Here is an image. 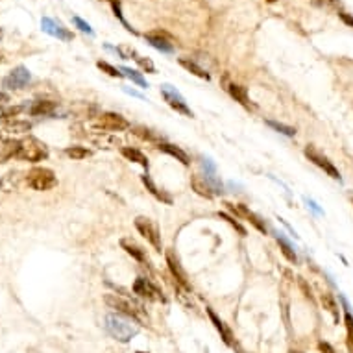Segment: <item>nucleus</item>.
I'll return each mask as SVG.
<instances>
[{
    "instance_id": "nucleus-1",
    "label": "nucleus",
    "mask_w": 353,
    "mask_h": 353,
    "mask_svg": "<svg viewBox=\"0 0 353 353\" xmlns=\"http://www.w3.org/2000/svg\"><path fill=\"white\" fill-rule=\"evenodd\" d=\"M104 301H106L107 307L115 309L119 315H124L128 318L135 320L137 324L140 325H148L150 324V318L146 315V311L143 309V305L137 303L135 300H128V298H122L119 294H106L104 296Z\"/></svg>"
},
{
    "instance_id": "nucleus-2",
    "label": "nucleus",
    "mask_w": 353,
    "mask_h": 353,
    "mask_svg": "<svg viewBox=\"0 0 353 353\" xmlns=\"http://www.w3.org/2000/svg\"><path fill=\"white\" fill-rule=\"evenodd\" d=\"M49 157V148L43 140H39L34 135H25L17 140V152L15 159L28 161V163H39Z\"/></svg>"
},
{
    "instance_id": "nucleus-3",
    "label": "nucleus",
    "mask_w": 353,
    "mask_h": 353,
    "mask_svg": "<svg viewBox=\"0 0 353 353\" xmlns=\"http://www.w3.org/2000/svg\"><path fill=\"white\" fill-rule=\"evenodd\" d=\"M106 327L109 331L113 339H116L119 342H130L137 333H139V327H137L135 320L128 318L124 315H107L106 316Z\"/></svg>"
},
{
    "instance_id": "nucleus-4",
    "label": "nucleus",
    "mask_w": 353,
    "mask_h": 353,
    "mask_svg": "<svg viewBox=\"0 0 353 353\" xmlns=\"http://www.w3.org/2000/svg\"><path fill=\"white\" fill-rule=\"evenodd\" d=\"M25 183L28 185L32 191H50L58 185V178L54 174V170L46 169V167H35V169L28 170L25 174Z\"/></svg>"
},
{
    "instance_id": "nucleus-5",
    "label": "nucleus",
    "mask_w": 353,
    "mask_h": 353,
    "mask_svg": "<svg viewBox=\"0 0 353 353\" xmlns=\"http://www.w3.org/2000/svg\"><path fill=\"white\" fill-rule=\"evenodd\" d=\"M191 185H193L194 193L203 196V198H209V200L215 198V194L222 193V185L215 179V176L194 174L193 178H191Z\"/></svg>"
},
{
    "instance_id": "nucleus-6",
    "label": "nucleus",
    "mask_w": 353,
    "mask_h": 353,
    "mask_svg": "<svg viewBox=\"0 0 353 353\" xmlns=\"http://www.w3.org/2000/svg\"><path fill=\"white\" fill-rule=\"evenodd\" d=\"M135 227H137V231H139L140 235H143V237H145L146 241L154 246L155 252H161V233H159V229H157V226L152 222L150 218L137 217L135 218Z\"/></svg>"
},
{
    "instance_id": "nucleus-7",
    "label": "nucleus",
    "mask_w": 353,
    "mask_h": 353,
    "mask_svg": "<svg viewBox=\"0 0 353 353\" xmlns=\"http://www.w3.org/2000/svg\"><path fill=\"white\" fill-rule=\"evenodd\" d=\"M30 80H32L30 70L26 67H22V65H19L2 80V85L6 89H10V91H20V89H25L28 85Z\"/></svg>"
},
{
    "instance_id": "nucleus-8",
    "label": "nucleus",
    "mask_w": 353,
    "mask_h": 353,
    "mask_svg": "<svg viewBox=\"0 0 353 353\" xmlns=\"http://www.w3.org/2000/svg\"><path fill=\"white\" fill-rule=\"evenodd\" d=\"M133 292L139 294L140 298H145L148 301H164V296L157 285H154L150 279L146 277H137L133 283Z\"/></svg>"
},
{
    "instance_id": "nucleus-9",
    "label": "nucleus",
    "mask_w": 353,
    "mask_h": 353,
    "mask_svg": "<svg viewBox=\"0 0 353 353\" xmlns=\"http://www.w3.org/2000/svg\"><path fill=\"white\" fill-rule=\"evenodd\" d=\"M97 126L104 131H124L130 130V122L119 113H102L97 119Z\"/></svg>"
},
{
    "instance_id": "nucleus-10",
    "label": "nucleus",
    "mask_w": 353,
    "mask_h": 353,
    "mask_svg": "<svg viewBox=\"0 0 353 353\" xmlns=\"http://www.w3.org/2000/svg\"><path fill=\"white\" fill-rule=\"evenodd\" d=\"M161 95H163L164 102H167L172 109H176V111L181 113V115H185V116H193V111L189 109L187 102L183 100V97H181L176 89H172V85H161Z\"/></svg>"
},
{
    "instance_id": "nucleus-11",
    "label": "nucleus",
    "mask_w": 353,
    "mask_h": 353,
    "mask_svg": "<svg viewBox=\"0 0 353 353\" xmlns=\"http://www.w3.org/2000/svg\"><path fill=\"white\" fill-rule=\"evenodd\" d=\"M305 155H307V157H309V161H313L316 167H320V169L324 170L327 176H331L333 179H340L339 170L335 169V164L331 163V161H329L324 154H320L315 146H307V148H305Z\"/></svg>"
},
{
    "instance_id": "nucleus-12",
    "label": "nucleus",
    "mask_w": 353,
    "mask_h": 353,
    "mask_svg": "<svg viewBox=\"0 0 353 353\" xmlns=\"http://www.w3.org/2000/svg\"><path fill=\"white\" fill-rule=\"evenodd\" d=\"M145 37L154 49L161 50V52H172V50H174V37H172L169 32H164V30L148 32Z\"/></svg>"
},
{
    "instance_id": "nucleus-13",
    "label": "nucleus",
    "mask_w": 353,
    "mask_h": 353,
    "mask_svg": "<svg viewBox=\"0 0 353 353\" xmlns=\"http://www.w3.org/2000/svg\"><path fill=\"white\" fill-rule=\"evenodd\" d=\"M227 205V209L231 211L233 215L237 218H244V220H248V222L252 224L253 227H255L257 231H261V233H266V226H265V222H263L261 218L257 217L253 211H250V209L246 207V205H242V203H226Z\"/></svg>"
},
{
    "instance_id": "nucleus-14",
    "label": "nucleus",
    "mask_w": 353,
    "mask_h": 353,
    "mask_svg": "<svg viewBox=\"0 0 353 353\" xmlns=\"http://www.w3.org/2000/svg\"><path fill=\"white\" fill-rule=\"evenodd\" d=\"M41 26H43V30L49 35L61 39V41H70V39L74 37L73 32H68V30L65 28L63 25H61V22L50 19V17H43V20H41Z\"/></svg>"
},
{
    "instance_id": "nucleus-15",
    "label": "nucleus",
    "mask_w": 353,
    "mask_h": 353,
    "mask_svg": "<svg viewBox=\"0 0 353 353\" xmlns=\"http://www.w3.org/2000/svg\"><path fill=\"white\" fill-rule=\"evenodd\" d=\"M167 266H169V270H170V274H172V277L178 281V285L183 287L185 290H191L189 281H187V274H185V270L181 268L179 261L174 257V253H170V252L167 253Z\"/></svg>"
},
{
    "instance_id": "nucleus-16",
    "label": "nucleus",
    "mask_w": 353,
    "mask_h": 353,
    "mask_svg": "<svg viewBox=\"0 0 353 353\" xmlns=\"http://www.w3.org/2000/svg\"><path fill=\"white\" fill-rule=\"evenodd\" d=\"M121 246H122V250H124L128 255L133 257L137 263H148V257L145 255V250H143L135 241H131V239H122Z\"/></svg>"
},
{
    "instance_id": "nucleus-17",
    "label": "nucleus",
    "mask_w": 353,
    "mask_h": 353,
    "mask_svg": "<svg viewBox=\"0 0 353 353\" xmlns=\"http://www.w3.org/2000/svg\"><path fill=\"white\" fill-rule=\"evenodd\" d=\"M226 91L231 95V98H235V102H239V104H242V106L250 107V97H248L246 87H242V85H239V83H235V82H227L226 83Z\"/></svg>"
},
{
    "instance_id": "nucleus-18",
    "label": "nucleus",
    "mask_w": 353,
    "mask_h": 353,
    "mask_svg": "<svg viewBox=\"0 0 353 353\" xmlns=\"http://www.w3.org/2000/svg\"><path fill=\"white\" fill-rule=\"evenodd\" d=\"M161 152H164V154H169V155H172V157H176V159L179 161L181 164H191V157L187 155V152H183L179 146H176V145H169V143H159V146H157Z\"/></svg>"
},
{
    "instance_id": "nucleus-19",
    "label": "nucleus",
    "mask_w": 353,
    "mask_h": 353,
    "mask_svg": "<svg viewBox=\"0 0 353 353\" xmlns=\"http://www.w3.org/2000/svg\"><path fill=\"white\" fill-rule=\"evenodd\" d=\"M207 315H209V318H211V322H213L215 329H217L218 333H220V337H222L224 342H226L227 346H231V344H233V335H231V331H229V327H227V325L224 324L222 320H220L217 315H215L213 309H207Z\"/></svg>"
},
{
    "instance_id": "nucleus-20",
    "label": "nucleus",
    "mask_w": 353,
    "mask_h": 353,
    "mask_svg": "<svg viewBox=\"0 0 353 353\" xmlns=\"http://www.w3.org/2000/svg\"><path fill=\"white\" fill-rule=\"evenodd\" d=\"M25 111V107H6L0 106V130H4L8 124L19 119L20 113Z\"/></svg>"
},
{
    "instance_id": "nucleus-21",
    "label": "nucleus",
    "mask_w": 353,
    "mask_h": 353,
    "mask_svg": "<svg viewBox=\"0 0 353 353\" xmlns=\"http://www.w3.org/2000/svg\"><path fill=\"white\" fill-rule=\"evenodd\" d=\"M56 109V104L49 100H35L32 106H26L25 111H28L30 115H50Z\"/></svg>"
},
{
    "instance_id": "nucleus-22",
    "label": "nucleus",
    "mask_w": 353,
    "mask_h": 353,
    "mask_svg": "<svg viewBox=\"0 0 353 353\" xmlns=\"http://www.w3.org/2000/svg\"><path fill=\"white\" fill-rule=\"evenodd\" d=\"M20 179H25V176L20 174V172H8V174L2 178V181H0V187H2V191L4 193H11V191H17L20 185Z\"/></svg>"
},
{
    "instance_id": "nucleus-23",
    "label": "nucleus",
    "mask_w": 353,
    "mask_h": 353,
    "mask_svg": "<svg viewBox=\"0 0 353 353\" xmlns=\"http://www.w3.org/2000/svg\"><path fill=\"white\" fill-rule=\"evenodd\" d=\"M122 155L126 157V159L133 161V163L140 164V167H145V169H148V157H146L145 154L140 150H137V148H130V146H124L122 148Z\"/></svg>"
},
{
    "instance_id": "nucleus-24",
    "label": "nucleus",
    "mask_w": 353,
    "mask_h": 353,
    "mask_svg": "<svg viewBox=\"0 0 353 353\" xmlns=\"http://www.w3.org/2000/svg\"><path fill=\"white\" fill-rule=\"evenodd\" d=\"M178 61H179V65H181V67H183V68H187V70H189L191 74H194V76L202 78V80H209V74L205 73V68H202L198 63H194L193 59L179 58Z\"/></svg>"
},
{
    "instance_id": "nucleus-25",
    "label": "nucleus",
    "mask_w": 353,
    "mask_h": 353,
    "mask_svg": "<svg viewBox=\"0 0 353 353\" xmlns=\"http://www.w3.org/2000/svg\"><path fill=\"white\" fill-rule=\"evenodd\" d=\"M277 244H279V250H281V253L285 255L287 261L292 263V265H296V263H298V255H296L294 248L290 246V242L287 241L285 237H281V235H277Z\"/></svg>"
},
{
    "instance_id": "nucleus-26",
    "label": "nucleus",
    "mask_w": 353,
    "mask_h": 353,
    "mask_svg": "<svg viewBox=\"0 0 353 353\" xmlns=\"http://www.w3.org/2000/svg\"><path fill=\"white\" fill-rule=\"evenodd\" d=\"M65 155H68V157L74 161H80V159L89 157V155H91V150H87L85 146H68V148H65Z\"/></svg>"
},
{
    "instance_id": "nucleus-27",
    "label": "nucleus",
    "mask_w": 353,
    "mask_h": 353,
    "mask_svg": "<svg viewBox=\"0 0 353 353\" xmlns=\"http://www.w3.org/2000/svg\"><path fill=\"white\" fill-rule=\"evenodd\" d=\"M322 305H324V309H327L331 315H333L335 322H339V305H337V301H335V298L331 294H327V292H324L322 294Z\"/></svg>"
},
{
    "instance_id": "nucleus-28",
    "label": "nucleus",
    "mask_w": 353,
    "mask_h": 353,
    "mask_svg": "<svg viewBox=\"0 0 353 353\" xmlns=\"http://www.w3.org/2000/svg\"><path fill=\"white\" fill-rule=\"evenodd\" d=\"M143 183L146 185V189L150 191V193L154 194V196H155V198H157V200H163V202L170 203V198H169V196H167V194H163V193H159V189L155 187L154 181H152V179L148 178V176H143Z\"/></svg>"
},
{
    "instance_id": "nucleus-29",
    "label": "nucleus",
    "mask_w": 353,
    "mask_h": 353,
    "mask_svg": "<svg viewBox=\"0 0 353 353\" xmlns=\"http://www.w3.org/2000/svg\"><path fill=\"white\" fill-rule=\"evenodd\" d=\"M121 73L124 74V76H126V78H130L131 82H135L137 85H140V87H143V89L148 87V83H146L145 78L140 76L139 73H135V70H131V68H128V67H122V68H121Z\"/></svg>"
},
{
    "instance_id": "nucleus-30",
    "label": "nucleus",
    "mask_w": 353,
    "mask_h": 353,
    "mask_svg": "<svg viewBox=\"0 0 353 353\" xmlns=\"http://www.w3.org/2000/svg\"><path fill=\"white\" fill-rule=\"evenodd\" d=\"M266 124L270 128H274L276 131H279V133H283V135L287 137H294L296 135V130L290 126H285V124H281V122H276V121H266Z\"/></svg>"
},
{
    "instance_id": "nucleus-31",
    "label": "nucleus",
    "mask_w": 353,
    "mask_h": 353,
    "mask_svg": "<svg viewBox=\"0 0 353 353\" xmlns=\"http://www.w3.org/2000/svg\"><path fill=\"white\" fill-rule=\"evenodd\" d=\"M97 65H98V68H100V70H104V73L109 74V76H113V78H122V76H124V74L121 73V68H115L113 65L107 63V61H98Z\"/></svg>"
},
{
    "instance_id": "nucleus-32",
    "label": "nucleus",
    "mask_w": 353,
    "mask_h": 353,
    "mask_svg": "<svg viewBox=\"0 0 353 353\" xmlns=\"http://www.w3.org/2000/svg\"><path fill=\"white\" fill-rule=\"evenodd\" d=\"M73 22H74V26L80 30V32H83V34H89V35L95 34V32H92V28L89 26V22H85V20L80 19V17H73Z\"/></svg>"
},
{
    "instance_id": "nucleus-33",
    "label": "nucleus",
    "mask_w": 353,
    "mask_h": 353,
    "mask_svg": "<svg viewBox=\"0 0 353 353\" xmlns=\"http://www.w3.org/2000/svg\"><path fill=\"white\" fill-rule=\"evenodd\" d=\"M218 217L224 218V220H227V222L231 224V226L235 227V229H237V231L241 233V235H246V229H244V227H242L241 224H239L237 220H235V217H231V215H227V213H218Z\"/></svg>"
},
{
    "instance_id": "nucleus-34",
    "label": "nucleus",
    "mask_w": 353,
    "mask_h": 353,
    "mask_svg": "<svg viewBox=\"0 0 353 353\" xmlns=\"http://www.w3.org/2000/svg\"><path fill=\"white\" fill-rule=\"evenodd\" d=\"M133 59H135L137 63L140 65V68H143V70H146V73H152V74L155 73L154 63H152V61H150L148 58H140V56H137V58H133Z\"/></svg>"
},
{
    "instance_id": "nucleus-35",
    "label": "nucleus",
    "mask_w": 353,
    "mask_h": 353,
    "mask_svg": "<svg viewBox=\"0 0 353 353\" xmlns=\"http://www.w3.org/2000/svg\"><path fill=\"white\" fill-rule=\"evenodd\" d=\"M133 133H135V135H139L140 139H146V140H155V139H157V135H155V133H150V130H145V128H137V130H133Z\"/></svg>"
},
{
    "instance_id": "nucleus-36",
    "label": "nucleus",
    "mask_w": 353,
    "mask_h": 353,
    "mask_svg": "<svg viewBox=\"0 0 353 353\" xmlns=\"http://www.w3.org/2000/svg\"><path fill=\"white\" fill-rule=\"evenodd\" d=\"M313 2L318 6H339L337 0H313Z\"/></svg>"
},
{
    "instance_id": "nucleus-37",
    "label": "nucleus",
    "mask_w": 353,
    "mask_h": 353,
    "mask_svg": "<svg viewBox=\"0 0 353 353\" xmlns=\"http://www.w3.org/2000/svg\"><path fill=\"white\" fill-rule=\"evenodd\" d=\"M300 287L301 289H303V292H305V296H307V298H313V294H311V289H307V285H305V281L303 279H300Z\"/></svg>"
},
{
    "instance_id": "nucleus-38",
    "label": "nucleus",
    "mask_w": 353,
    "mask_h": 353,
    "mask_svg": "<svg viewBox=\"0 0 353 353\" xmlns=\"http://www.w3.org/2000/svg\"><path fill=\"white\" fill-rule=\"evenodd\" d=\"M320 349H322V351H324V353H335V351H333V348H331L329 344H325V342H320Z\"/></svg>"
},
{
    "instance_id": "nucleus-39",
    "label": "nucleus",
    "mask_w": 353,
    "mask_h": 353,
    "mask_svg": "<svg viewBox=\"0 0 353 353\" xmlns=\"http://www.w3.org/2000/svg\"><path fill=\"white\" fill-rule=\"evenodd\" d=\"M340 17H342V20L346 22V25H349V26H353V17H349L348 13H339Z\"/></svg>"
},
{
    "instance_id": "nucleus-40",
    "label": "nucleus",
    "mask_w": 353,
    "mask_h": 353,
    "mask_svg": "<svg viewBox=\"0 0 353 353\" xmlns=\"http://www.w3.org/2000/svg\"><path fill=\"white\" fill-rule=\"evenodd\" d=\"M4 102H10V97H8V95H6V92L0 89V106H2Z\"/></svg>"
},
{
    "instance_id": "nucleus-41",
    "label": "nucleus",
    "mask_w": 353,
    "mask_h": 353,
    "mask_svg": "<svg viewBox=\"0 0 353 353\" xmlns=\"http://www.w3.org/2000/svg\"><path fill=\"white\" fill-rule=\"evenodd\" d=\"M290 353H301V351H290Z\"/></svg>"
},
{
    "instance_id": "nucleus-42",
    "label": "nucleus",
    "mask_w": 353,
    "mask_h": 353,
    "mask_svg": "<svg viewBox=\"0 0 353 353\" xmlns=\"http://www.w3.org/2000/svg\"><path fill=\"white\" fill-rule=\"evenodd\" d=\"M137 353H146V351H137Z\"/></svg>"
},
{
    "instance_id": "nucleus-43",
    "label": "nucleus",
    "mask_w": 353,
    "mask_h": 353,
    "mask_svg": "<svg viewBox=\"0 0 353 353\" xmlns=\"http://www.w3.org/2000/svg\"><path fill=\"white\" fill-rule=\"evenodd\" d=\"M0 61H2V58H0Z\"/></svg>"
}]
</instances>
